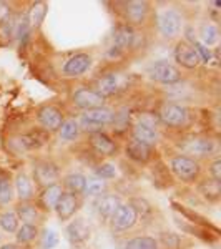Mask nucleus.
<instances>
[{
  "label": "nucleus",
  "instance_id": "obj_19",
  "mask_svg": "<svg viewBox=\"0 0 221 249\" xmlns=\"http://www.w3.org/2000/svg\"><path fill=\"white\" fill-rule=\"evenodd\" d=\"M80 208H82V196L63 191V195L60 196L58 203L55 204L54 213L57 214V218L62 221V223H67V221H70L75 214H77Z\"/></svg>",
  "mask_w": 221,
  "mask_h": 249
},
{
  "label": "nucleus",
  "instance_id": "obj_25",
  "mask_svg": "<svg viewBox=\"0 0 221 249\" xmlns=\"http://www.w3.org/2000/svg\"><path fill=\"white\" fill-rule=\"evenodd\" d=\"M87 179L88 178L85 175H82V173H67V175L62 176L60 184H62V188L65 193L83 196V193H85V186H87Z\"/></svg>",
  "mask_w": 221,
  "mask_h": 249
},
{
  "label": "nucleus",
  "instance_id": "obj_9",
  "mask_svg": "<svg viewBox=\"0 0 221 249\" xmlns=\"http://www.w3.org/2000/svg\"><path fill=\"white\" fill-rule=\"evenodd\" d=\"M147 75L151 82L165 87L176 85V83H180L183 80L182 70L175 63L168 62V60H156V62H153L148 67Z\"/></svg>",
  "mask_w": 221,
  "mask_h": 249
},
{
  "label": "nucleus",
  "instance_id": "obj_40",
  "mask_svg": "<svg viewBox=\"0 0 221 249\" xmlns=\"http://www.w3.org/2000/svg\"><path fill=\"white\" fill-rule=\"evenodd\" d=\"M12 3L10 2H5V0H0V23H3L7 18L14 14V9H12Z\"/></svg>",
  "mask_w": 221,
  "mask_h": 249
},
{
  "label": "nucleus",
  "instance_id": "obj_42",
  "mask_svg": "<svg viewBox=\"0 0 221 249\" xmlns=\"http://www.w3.org/2000/svg\"><path fill=\"white\" fill-rule=\"evenodd\" d=\"M20 249H30L29 246H25V248H20Z\"/></svg>",
  "mask_w": 221,
  "mask_h": 249
},
{
  "label": "nucleus",
  "instance_id": "obj_30",
  "mask_svg": "<svg viewBox=\"0 0 221 249\" xmlns=\"http://www.w3.org/2000/svg\"><path fill=\"white\" fill-rule=\"evenodd\" d=\"M40 228L32 226V224H20L18 230L15 231V244L17 246H30L32 243L38 239Z\"/></svg>",
  "mask_w": 221,
  "mask_h": 249
},
{
  "label": "nucleus",
  "instance_id": "obj_5",
  "mask_svg": "<svg viewBox=\"0 0 221 249\" xmlns=\"http://www.w3.org/2000/svg\"><path fill=\"white\" fill-rule=\"evenodd\" d=\"M158 122L170 130H186L193 123V111L183 103L165 102L158 110Z\"/></svg>",
  "mask_w": 221,
  "mask_h": 249
},
{
  "label": "nucleus",
  "instance_id": "obj_26",
  "mask_svg": "<svg viewBox=\"0 0 221 249\" xmlns=\"http://www.w3.org/2000/svg\"><path fill=\"white\" fill-rule=\"evenodd\" d=\"M196 35H198V37H196L198 38V42L206 48L216 47L220 43V38H221L220 27L213 22H203L202 25H200L198 32H196Z\"/></svg>",
  "mask_w": 221,
  "mask_h": 249
},
{
  "label": "nucleus",
  "instance_id": "obj_23",
  "mask_svg": "<svg viewBox=\"0 0 221 249\" xmlns=\"http://www.w3.org/2000/svg\"><path fill=\"white\" fill-rule=\"evenodd\" d=\"M48 14V3L42 2V0H37V2H30L29 3V9L25 12V20L29 23L30 30L35 32L38 30L40 27L43 25Z\"/></svg>",
  "mask_w": 221,
  "mask_h": 249
},
{
  "label": "nucleus",
  "instance_id": "obj_33",
  "mask_svg": "<svg viewBox=\"0 0 221 249\" xmlns=\"http://www.w3.org/2000/svg\"><path fill=\"white\" fill-rule=\"evenodd\" d=\"M20 221L15 210H5L0 214V230L7 234H15V231L18 230Z\"/></svg>",
  "mask_w": 221,
  "mask_h": 249
},
{
  "label": "nucleus",
  "instance_id": "obj_12",
  "mask_svg": "<svg viewBox=\"0 0 221 249\" xmlns=\"http://www.w3.org/2000/svg\"><path fill=\"white\" fill-rule=\"evenodd\" d=\"M138 37L140 30H136L123 22H118L113 29V35H111V50L118 55L128 53V52L136 48Z\"/></svg>",
  "mask_w": 221,
  "mask_h": 249
},
{
  "label": "nucleus",
  "instance_id": "obj_28",
  "mask_svg": "<svg viewBox=\"0 0 221 249\" xmlns=\"http://www.w3.org/2000/svg\"><path fill=\"white\" fill-rule=\"evenodd\" d=\"M57 136L60 138V142L63 143H75L77 140L82 136V130H80L78 120L74 116H68L65 118V122L62 123L60 130L57 131Z\"/></svg>",
  "mask_w": 221,
  "mask_h": 249
},
{
  "label": "nucleus",
  "instance_id": "obj_34",
  "mask_svg": "<svg viewBox=\"0 0 221 249\" xmlns=\"http://www.w3.org/2000/svg\"><path fill=\"white\" fill-rule=\"evenodd\" d=\"M105 193H108V181H103V179L93 178V179H87V186H85V193L83 196H88V198H100Z\"/></svg>",
  "mask_w": 221,
  "mask_h": 249
},
{
  "label": "nucleus",
  "instance_id": "obj_13",
  "mask_svg": "<svg viewBox=\"0 0 221 249\" xmlns=\"http://www.w3.org/2000/svg\"><path fill=\"white\" fill-rule=\"evenodd\" d=\"M130 138L156 150L162 136H160L158 128L155 126L153 122H148L147 118H142V116H140V118L130 126Z\"/></svg>",
  "mask_w": 221,
  "mask_h": 249
},
{
  "label": "nucleus",
  "instance_id": "obj_7",
  "mask_svg": "<svg viewBox=\"0 0 221 249\" xmlns=\"http://www.w3.org/2000/svg\"><path fill=\"white\" fill-rule=\"evenodd\" d=\"M127 85H128V75L122 73V71L116 70V68H111V70L103 71V73L95 80L93 88L100 95H103L108 100V98H111V96L120 95L123 90H127Z\"/></svg>",
  "mask_w": 221,
  "mask_h": 249
},
{
  "label": "nucleus",
  "instance_id": "obj_22",
  "mask_svg": "<svg viewBox=\"0 0 221 249\" xmlns=\"http://www.w3.org/2000/svg\"><path fill=\"white\" fill-rule=\"evenodd\" d=\"M90 226L83 219H74L67 224V239L70 241L72 246L80 248L83 244H87V241L90 239Z\"/></svg>",
  "mask_w": 221,
  "mask_h": 249
},
{
  "label": "nucleus",
  "instance_id": "obj_35",
  "mask_svg": "<svg viewBox=\"0 0 221 249\" xmlns=\"http://www.w3.org/2000/svg\"><path fill=\"white\" fill-rule=\"evenodd\" d=\"M95 176L98 179H103V181L113 179L115 176H116L115 164H111V163H100L98 166L95 168Z\"/></svg>",
  "mask_w": 221,
  "mask_h": 249
},
{
  "label": "nucleus",
  "instance_id": "obj_41",
  "mask_svg": "<svg viewBox=\"0 0 221 249\" xmlns=\"http://www.w3.org/2000/svg\"><path fill=\"white\" fill-rule=\"evenodd\" d=\"M0 249H20L15 243H5V244H0Z\"/></svg>",
  "mask_w": 221,
  "mask_h": 249
},
{
  "label": "nucleus",
  "instance_id": "obj_29",
  "mask_svg": "<svg viewBox=\"0 0 221 249\" xmlns=\"http://www.w3.org/2000/svg\"><path fill=\"white\" fill-rule=\"evenodd\" d=\"M196 184H198L200 195H202L206 201H210V203L220 201V198H221V183L220 181H215V179H211V178H202Z\"/></svg>",
  "mask_w": 221,
  "mask_h": 249
},
{
  "label": "nucleus",
  "instance_id": "obj_32",
  "mask_svg": "<svg viewBox=\"0 0 221 249\" xmlns=\"http://www.w3.org/2000/svg\"><path fill=\"white\" fill-rule=\"evenodd\" d=\"M123 249H160V244L155 236H135L127 241Z\"/></svg>",
  "mask_w": 221,
  "mask_h": 249
},
{
  "label": "nucleus",
  "instance_id": "obj_3",
  "mask_svg": "<svg viewBox=\"0 0 221 249\" xmlns=\"http://www.w3.org/2000/svg\"><path fill=\"white\" fill-rule=\"evenodd\" d=\"M168 166H170V171L173 173L175 178L183 184H196L203 176L202 161L182 153H175L173 156H170Z\"/></svg>",
  "mask_w": 221,
  "mask_h": 249
},
{
  "label": "nucleus",
  "instance_id": "obj_20",
  "mask_svg": "<svg viewBox=\"0 0 221 249\" xmlns=\"http://www.w3.org/2000/svg\"><path fill=\"white\" fill-rule=\"evenodd\" d=\"M15 213L18 216V221L22 224H32V226H42L43 218H45V211L38 206L37 201L32 203H17Z\"/></svg>",
  "mask_w": 221,
  "mask_h": 249
},
{
  "label": "nucleus",
  "instance_id": "obj_37",
  "mask_svg": "<svg viewBox=\"0 0 221 249\" xmlns=\"http://www.w3.org/2000/svg\"><path fill=\"white\" fill-rule=\"evenodd\" d=\"M158 244H163L166 249H178L180 248V238L175 232H163L158 239Z\"/></svg>",
  "mask_w": 221,
  "mask_h": 249
},
{
  "label": "nucleus",
  "instance_id": "obj_36",
  "mask_svg": "<svg viewBox=\"0 0 221 249\" xmlns=\"http://www.w3.org/2000/svg\"><path fill=\"white\" fill-rule=\"evenodd\" d=\"M38 238H40V248L42 249H54L58 244V234L54 230H45Z\"/></svg>",
  "mask_w": 221,
  "mask_h": 249
},
{
  "label": "nucleus",
  "instance_id": "obj_27",
  "mask_svg": "<svg viewBox=\"0 0 221 249\" xmlns=\"http://www.w3.org/2000/svg\"><path fill=\"white\" fill-rule=\"evenodd\" d=\"M122 203L123 201H122V198H120L118 195H115V193H105V195L98 198V203H96V211H98L100 218L108 221L111 216H113L116 208H118Z\"/></svg>",
  "mask_w": 221,
  "mask_h": 249
},
{
  "label": "nucleus",
  "instance_id": "obj_2",
  "mask_svg": "<svg viewBox=\"0 0 221 249\" xmlns=\"http://www.w3.org/2000/svg\"><path fill=\"white\" fill-rule=\"evenodd\" d=\"M153 23L158 35L165 40H176L184 30V17L182 10L171 5L153 10Z\"/></svg>",
  "mask_w": 221,
  "mask_h": 249
},
{
  "label": "nucleus",
  "instance_id": "obj_24",
  "mask_svg": "<svg viewBox=\"0 0 221 249\" xmlns=\"http://www.w3.org/2000/svg\"><path fill=\"white\" fill-rule=\"evenodd\" d=\"M63 195V188L62 184H52L48 188H43V190L38 191V201L37 204L42 208L43 211H54L55 204L58 203L60 196Z\"/></svg>",
  "mask_w": 221,
  "mask_h": 249
},
{
  "label": "nucleus",
  "instance_id": "obj_39",
  "mask_svg": "<svg viewBox=\"0 0 221 249\" xmlns=\"http://www.w3.org/2000/svg\"><path fill=\"white\" fill-rule=\"evenodd\" d=\"M193 48H195V52H196V55H198V58H200V62L204 63V65H208V63L211 62V58H213V55H211V48H206L204 45H202V43L196 40L195 43H193Z\"/></svg>",
  "mask_w": 221,
  "mask_h": 249
},
{
  "label": "nucleus",
  "instance_id": "obj_14",
  "mask_svg": "<svg viewBox=\"0 0 221 249\" xmlns=\"http://www.w3.org/2000/svg\"><path fill=\"white\" fill-rule=\"evenodd\" d=\"M138 218L140 216L133 208V204L128 201V203H122L118 208H116V211L113 213V216L108 219V223H110L111 231L127 232V231L133 230V228L136 226Z\"/></svg>",
  "mask_w": 221,
  "mask_h": 249
},
{
  "label": "nucleus",
  "instance_id": "obj_4",
  "mask_svg": "<svg viewBox=\"0 0 221 249\" xmlns=\"http://www.w3.org/2000/svg\"><path fill=\"white\" fill-rule=\"evenodd\" d=\"M120 15H122V22L127 25L133 27V29L140 30L145 29L148 23L153 20V10L151 3L147 0H128V2H120Z\"/></svg>",
  "mask_w": 221,
  "mask_h": 249
},
{
  "label": "nucleus",
  "instance_id": "obj_31",
  "mask_svg": "<svg viewBox=\"0 0 221 249\" xmlns=\"http://www.w3.org/2000/svg\"><path fill=\"white\" fill-rule=\"evenodd\" d=\"M14 178L10 176V173L0 170V204L7 206V204L14 203Z\"/></svg>",
  "mask_w": 221,
  "mask_h": 249
},
{
  "label": "nucleus",
  "instance_id": "obj_11",
  "mask_svg": "<svg viewBox=\"0 0 221 249\" xmlns=\"http://www.w3.org/2000/svg\"><path fill=\"white\" fill-rule=\"evenodd\" d=\"M35 118H37L38 126L43 131H47V133H57L67 116L65 111L58 105H55V103H43L35 111Z\"/></svg>",
  "mask_w": 221,
  "mask_h": 249
},
{
  "label": "nucleus",
  "instance_id": "obj_6",
  "mask_svg": "<svg viewBox=\"0 0 221 249\" xmlns=\"http://www.w3.org/2000/svg\"><path fill=\"white\" fill-rule=\"evenodd\" d=\"M115 116H116V110L105 105L100 108H93V110L83 111V113L78 115L77 120L82 133L92 135L96 133V131H105V128L108 126H113Z\"/></svg>",
  "mask_w": 221,
  "mask_h": 249
},
{
  "label": "nucleus",
  "instance_id": "obj_15",
  "mask_svg": "<svg viewBox=\"0 0 221 249\" xmlns=\"http://www.w3.org/2000/svg\"><path fill=\"white\" fill-rule=\"evenodd\" d=\"M87 142L90 150L95 155L103 158H113L120 153V144L115 138H111L107 131H96V133L87 135Z\"/></svg>",
  "mask_w": 221,
  "mask_h": 249
},
{
  "label": "nucleus",
  "instance_id": "obj_10",
  "mask_svg": "<svg viewBox=\"0 0 221 249\" xmlns=\"http://www.w3.org/2000/svg\"><path fill=\"white\" fill-rule=\"evenodd\" d=\"M62 179V173H60L58 164H55L50 160H38L34 163L32 168V181H34L35 188L43 190L52 184H58Z\"/></svg>",
  "mask_w": 221,
  "mask_h": 249
},
{
  "label": "nucleus",
  "instance_id": "obj_43",
  "mask_svg": "<svg viewBox=\"0 0 221 249\" xmlns=\"http://www.w3.org/2000/svg\"><path fill=\"white\" fill-rule=\"evenodd\" d=\"M0 244H2V236H0Z\"/></svg>",
  "mask_w": 221,
  "mask_h": 249
},
{
  "label": "nucleus",
  "instance_id": "obj_21",
  "mask_svg": "<svg viewBox=\"0 0 221 249\" xmlns=\"http://www.w3.org/2000/svg\"><path fill=\"white\" fill-rule=\"evenodd\" d=\"M123 150H125L127 158L131 160V161L136 164H148L156 155L155 148H150V146H147V144L135 142V140H131V138L125 143Z\"/></svg>",
  "mask_w": 221,
  "mask_h": 249
},
{
  "label": "nucleus",
  "instance_id": "obj_8",
  "mask_svg": "<svg viewBox=\"0 0 221 249\" xmlns=\"http://www.w3.org/2000/svg\"><path fill=\"white\" fill-rule=\"evenodd\" d=\"M108 100L103 95H100L92 85H78L72 90L70 93V103L74 105L75 110H78L80 113L93 108L105 107Z\"/></svg>",
  "mask_w": 221,
  "mask_h": 249
},
{
  "label": "nucleus",
  "instance_id": "obj_1",
  "mask_svg": "<svg viewBox=\"0 0 221 249\" xmlns=\"http://www.w3.org/2000/svg\"><path fill=\"white\" fill-rule=\"evenodd\" d=\"M178 153L198 160H213L218 156V142L211 135H186L180 140Z\"/></svg>",
  "mask_w": 221,
  "mask_h": 249
},
{
  "label": "nucleus",
  "instance_id": "obj_17",
  "mask_svg": "<svg viewBox=\"0 0 221 249\" xmlns=\"http://www.w3.org/2000/svg\"><path fill=\"white\" fill-rule=\"evenodd\" d=\"M173 58L176 62V67H178L180 70L184 68V70L191 71L202 65V62H200L193 45L186 43L184 40H178V42H176V45L173 48Z\"/></svg>",
  "mask_w": 221,
  "mask_h": 249
},
{
  "label": "nucleus",
  "instance_id": "obj_18",
  "mask_svg": "<svg viewBox=\"0 0 221 249\" xmlns=\"http://www.w3.org/2000/svg\"><path fill=\"white\" fill-rule=\"evenodd\" d=\"M14 195L17 203H32L37 198V188L32 181V176L25 171H20L14 176Z\"/></svg>",
  "mask_w": 221,
  "mask_h": 249
},
{
  "label": "nucleus",
  "instance_id": "obj_16",
  "mask_svg": "<svg viewBox=\"0 0 221 249\" xmlns=\"http://www.w3.org/2000/svg\"><path fill=\"white\" fill-rule=\"evenodd\" d=\"M93 65V57L88 52H78L67 58L62 65V77L63 78H80L87 73Z\"/></svg>",
  "mask_w": 221,
  "mask_h": 249
},
{
  "label": "nucleus",
  "instance_id": "obj_38",
  "mask_svg": "<svg viewBox=\"0 0 221 249\" xmlns=\"http://www.w3.org/2000/svg\"><path fill=\"white\" fill-rule=\"evenodd\" d=\"M208 178L221 183V160H220V156H215V158L210 160V163H208Z\"/></svg>",
  "mask_w": 221,
  "mask_h": 249
}]
</instances>
